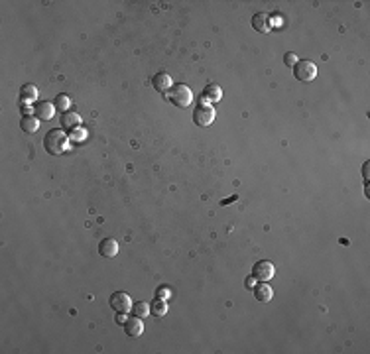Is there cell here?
<instances>
[{
    "instance_id": "1",
    "label": "cell",
    "mask_w": 370,
    "mask_h": 354,
    "mask_svg": "<svg viewBox=\"0 0 370 354\" xmlns=\"http://www.w3.org/2000/svg\"><path fill=\"white\" fill-rule=\"evenodd\" d=\"M69 148V136L59 130V128H52L45 132L43 136V150L50 154V156H59L63 154L65 150Z\"/></svg>"
},
{
    "instance_id": "2",
    "label": "cell",
    "mask_w": 370,
    "mask_h": 354,
    "mask_svg": "<svg viewBox=\"0 0 370 354\" xmlns=\"http://www.w3.org/2000/svg\"><path fill=\"white\" fill-rule=\"evenodd\" d=\"M164 97H166L167 101H169L173 106H177V108H185V106L191 105V101H193V93H191V88L187 87V85H181V83L173 85V87L169 88Z\"/></svg>"
},
{
    "instance_id": "3",
    "label": "cell",
    "mask_w": 370,
    "mask_h": 354,
    "mask_svg": "<svg viewBox=\"0 0 370 354\" xmlns=\"http://www.w3.org/2000/svg\"><path fill=\"white\" fill-rule=\"evenodd\" d=\"M294 77L299 83H311L317 77V65L309 59H297L294 65Z\"/></svg>"
},
{
    "instance_id": "4",
    "label": "cell",
    "mask_w": 370,
    "mask_h": 354,
    "mask_svg": "<svg viewBox=\"0 0 370 354\" xmlns=\"http://www.w3.org/2000/svg\"><path fill=\"white\" fill-rule=\"evenodd\" d=\"M215 120V108L207 103H199L193 110V122L199 128H207Z\"/></svg>"
},
{
    "instance_id": "5",
    "label": "cell",
    "mask_w": 370,
    "mask_h": 354,
    "mask_svg": "<svg viewBox=\"0 0 370 354\" xmlns=\"http://www.w3.org/2000/svg\"><path fill=\"white\" fill-rule=\"evenodd\" d=\"M274 272H276V268H274V264H272L270 260H258L256 264L252 266V276H254V280H258V282H268V280H272V278H274Z\"/></svg>"
},
{
    "instance_id": "6",
    "label": "cell",
    "mask_w": 370,
    "mask_h": 354,
    "mask_svg": "<svg viewBox=\"0 0 370 354\" xmlns=\"http://www.w3.org/2000/svg\"><path fill=\"white\" fill-rule=\"evenodd\" d=\"M109 305L116 313H128L132 309V299L128 297V293H124V291H114L111 295V299H109Z\"/></svg>"
},
{
    "instance_id": "7",
    "label": "cell",
    "mask_w": 370,
    "mask_h": 354,
    "mask_svg": "<svg viewBox=\"0 0 370 354\" xmlns=\"http://www.w3.org/2000/svg\"><path fill=\"white\" fill-rule=\"evenodd\" d=\"M34 114L39 120H52L56 114V105L50 101H37L34 105Z\"/></svg>"
},
{
    "instance_id": "8",
    "label": "cell",
    "mask_w": 370,
    "mask_h": 354,
    "mask_svg": "<svg viewBox=\"0 0 370 354\" xmlns=\"http://www.w3.org/2000/svg\"><path fill=\"white\" fill-rule=\"evenodd\" d=\"M124 333L130 336V338H138V336L144 333V323H142V319L140 317H128L124 321Z\"/></svg>"
},
{
    "instance_id": "9",
    "label": "cell",
    "mask_w": 370,
    "mask_h": 354,
    "mask_svg": "<svg viewBox=\"0 0 370 354\" xmlns=\"http://www.w3.org/2000/svg\"><path fill=\"white\" fill-rule=\"evenodd\" d=\"M221 99H222V91H221V87L215 85V83H209V85L201 91V103L211 105V103H219Z\"/></svg>"
},
{
    "instance_id": "10",
    "label": "cell",
    "mask_w": 370,
    "mask_h": 354,
    "mask_svg": "<svg viewBox=\"0 0 370 354\" xmlns=\"http://www.w3.org/2000/svg\"><path fill=\"white\" fill-rule=\"evenodd\" d=\"M152 85H154V88L156 91H160L162 95H166L169 88L173 87V81H171V77L167 75V73H156L154 77H152Z\"/></svg>"
},
{
    "instance_id": "11",
    "label": "cell",
    "mask_w": 370,
    "mask_h": 354,
    "mask_svg": "<svg viewBox=\"0 0 370 354\" xmlns=\"http://www.w3.org/2000/svg\"><path fill=\"white\" fill-rule=\"evenodd\" d=\"M252 289H254V297H256V301H260V303H270L272 297H274V291H272V287L268 285V282H258Z\"/></svg>"
},
{
    "instance_id": "12",
    "label": "cell",
    "mask_w": 370,
    "mask_h": 354,
    "mask_svg": "<svg viewBox=\"0 0 370 354\" xmlns=\"http://www.w3.org/2000/svg\"><path fill=\"white\" fill-rule=\"evenodd\" d=\"M81 124V116L77 114V112H63L61 116H59V126H61V130H75L77 126Z\"/></svg>"
},
{
    "instance_id": "13",
    "label": "cell",
    "mask_w": 370,
    "mask_h": 354,
    "mask_svg": "<svg viewBox=\"0 0 370 354\" xmlns=\"http://www.w3.org/2000/svg\"><path fill=\"white\" fill-rule=\"evenodd\" d=\"M99 254L103 258H114L118 254V242L114 238H105L99 242Z\"/></svg>"
},
{
    "instance_id": "14",
    "label": "cell",
    "mask_w": 370,
    "mask_h": 354,
    "mask_svg": "<svg viewBox=\"0 0 370 354\" xmlns=\"http://www.w3.org/2000/svg\"><path fill=\"white\" fill-rule=\"evenodd\" d=\"M250 24H252V28H254L258 34H266V32H270V20H268V14H264V12L254 14L252 20H250Z\"/></svg>"
},
{
    "instance_id": "15",
    "label": "cell",
    "mask_w": 370,
    "mask_h": 354,
    "mask_svg": "<svg viewBox=\"0 0 370 354\" xmlns=\"http://www.w3.org/2000/svg\"><path fill=\"white\" fill-rule=\"evenodd\" d=\"M36 99H37L36 85H32V83H26V85H22V87H20V103H22V105L34 103Z\"/></svg>"
},
{
    "instance_id": "16",
    "label": "cell",
    "mask_w": 370,
    "mask_h": 354,
    "mask_svg": "<svg viewBox=\"0 0 370 354\" xmlns=\"http://www.w3.org/2000/svg\"><path fill=\"white\" fill-rule=\"evenodd\" d=\"M20 128L24 132H28V134H34V132H37V128H39V118L37 116H22Z\"/></svg>"
},
{
    "instance_id": "17",
    "label": "cell",
    "mask_w": 370,
    "mask_h": 354,
    "mask_svg": "<svg viewBox=\"0 0 370 354\" xmlns=\"http://www.w3.org/2000/svg\"><path fill=\"white\" fill-rule=\"evenodd\" d=\"M150 313H152L154 317H164V315L167 313L166 299H160V297H156V299L150 303Z\"/></svg>"
},
{
    "instance_id": "18",
    "label": "cell",
    "mask_w": 370,
    "mask_h": 354,
    "mask_svg": "<svg viewBox=\"0 0 370 354\" xmlns=\"http://www.w3.org/2000/svg\"><path fill=\"white\" fill-rule=\"evenodd\" d=\"M132 315H136V317L144 319L150 315V305L148 303H144V301H138V303H132Z\"/></svg>"
},
{
    "instance_id": "19",
    "label": "cell",
    "mask_w": 370,
    "mask_h": 354,
    "mask_svg": "<svg viewBox=\"0 0 370 354\" xmlns=\"http://www.w3.org/2000/svg\"><path fill=\"white\" fill-rule=\"evenodd\" d=\"M54 105H56V108H59L61 112H67V108L71 106V99H69L67 95H57Z\"/></svg>"
},
{
    "instance_id": "20",
    "label": "cell",
    "mask_w": 370,
    "mask_h": 354,
    "mask_svg": "<svg viewBox=\"0 0 370 354\" xmlns=\"http://www.w3.org/2000/svg\"><path fill=\"white\" fill-rule=\"evenodd\" d=\"M87 138V130L85 128H81V126H77L75 130L69 132V140L71 142H83Z\"/></svg>"
},
{
    "instance_id": "21",
    "label": "cell",
    "mask_w": 370,
    "mask_h": 354,
    "mask_svg": "<svg viewBox=\"0 0 370 354\" xmlns=\"http://www.w3.org/2000/svg\"><path fill=\"white\" fill-rule=\"evenodd\" d=\"M284 63L288 65V67H294L297 63V57H296V53L294 52H288L286 55H284Z\"/></svg>"
},
{
    "instance_id": "22",
    "label": "cell",
    "mask_w": 370,
    "mask_h": 354,
    "mask_svg": "<svg viewBox=\"0 0 370 354\" xmlns=\"http://www.w3.org/2000/svg\"><path fill=\"white\" fill-rule=\"evenodd\" d=\"M268 20H270V28H272V26H282V24H284V16H282V14L268 16Z\"/></svg>"
},
{
    "instance_id": "23",
    "label": "cell",
    "mask_w": 370,
    "mask_h": 354,
    "mask_svg": "<svg viewBox=\"0 0 370 354\" xmlns=\"http://www.w3.org/2000/svg\"><path fill=\"white\" fill-rule=\"evenodd\" d=\"M156 297H160V299H167V297H169V287H166V285L158 287V291H156Z\"/></svg>"
},
{
    "instance_id": "24",
    "label": "cell",
    "mask_w": 370,
    "mask_h": 354,
    "mask_svg": "<svg viewBox=\"0 0 370 354\" xmlns=\"http://www.w3.org/2000/svg\"><path fill=\"white\" fill-rule=\"evenodd\" d=\"M20 110H22V114H24V116H32V114H34V108H30L28 105H22Z\"/></svg>"
},
{
    "instance_id": "25",
    "label": "cell",
    "mask_w": 370,
    "mask_h": 354,
    "mask_svg": "<svg viewBox=\"0 0 370 354\" xmlns=\"http://www.w3.org/2000/svg\"><path fill=\"white\" fill-rule=\"evenodd\" d=\"M126 313H116V317H114V321L118 323V325H124V321H126Z\"/></svg>"
},
{
    "instance_id": "26",
    "label": "cell",
    "mask_w": 370,
    "mask_h": 354,
    "mask_svg": "<svg viewBox=\"0 0 370 354\" xmlns=\"http://www.w3.org/2000/svg\"><path fill=\"white\" fill-rule=\"evenodd\" d=\"M256 280H254V276H252V278H246V282H244V285H246V287H248V289H252V287H254V285H256Z\"/></svg>"
},
{
    "instance_id": "27",
    "label": "cell",
    "mask_w": 370,
    "mask_h": 354,
    "mask_svg": "<svg viewBox=\"0 0 370 354\" xmlns=\"http://www.w3.org/2000/svg\"><path fill=\"white\" fill-rule=\"evenodd\" d=\"M362 175H364V179L368 181V161L364 163V167H362Z\"/></svg>"
}]
</instances>
